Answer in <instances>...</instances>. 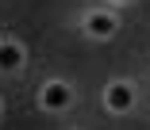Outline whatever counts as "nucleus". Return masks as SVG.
Returning <instances> with one entry per match:
<instances>
[{"label":"nucleus","mask_w":150,"mask_h":130,"mask_svg":"<svg viewBox=\"0 0 150 130\" xmlns=\"http://www.w3.org/2000/svg\"><path fill=\"white\" fill-rule=\"evenodd\" d=\"M42 107H50V111H66L69 103H73V88L66 84V80H50L46 88H42Z\"/></svg>","instance_id":"obj_1"},{"label":"nucleus","mask_w":150,"mask_h":130,"mask_svg":"<svg viewBox=\"0 0 150 130\" xmlns=\"http://www.w3.org/2000/svg\"><path fill=\"white\" fill-rule=\"evenodd\" d=\"M104 103H108V111H127V107L135 103V88L123 84V80L108 84V88H104Z\"/></svg>","instance_id":"obj_2"},{"label":"nucleus","mask_w":150,"mask_h":130,"mask_svg":"<svg viewBox=\"0 0 150 130\" xmlns=\"http://www.w3.org/2000/svg\"><path fill=\"white\" fill-rule=\"evenodd\" d=\"M85 31L93 38H108V35H115V15L112 12H93V15L85 19Z\"/></svg>","instance_id":"obj_3"},{"label":"nucleus","mask_w":150,"mask_h":130,"mask_svg":"<svg viewBox=\"0 0 150 130\" xmlns=\"http://www.w3.org/2000/svg\"><path fill=\"white\" fill-rule=\"evenodd\" d=\"M23 65V46H16V42H0V69L4 73H16Z\"/></svg>","instance_id":"obj_4"}]
</instances>
